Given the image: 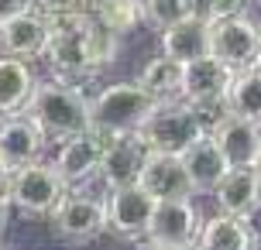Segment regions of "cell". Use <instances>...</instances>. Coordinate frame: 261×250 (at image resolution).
I'll list each match as a JSON object with an SVG mask.
<instances>
[{
	"instance_id": "24",
	"label": "cell",
	"mask_w": 261,
	"mask_h": 250,
	"mask_svg": "<svg viewBox=\"0 0 261 250\" xmlns=\"http://www.w3.org/2000/svg\"><path fill=\"white\" fill-rule=\"evenodd\" d=\"M90 14L114 35H127L138 24H144V7L141 0H93Z\"/></svg>"
},
{
	"instance_id": "3",
	"label": "cell",
	"mask_w": 261,
	"mask_h": 250,
	"mask_svg": "<svg viewBox=\"0 0 261 250\" xmlns=\"http://www.w3.org/2000/svg\"><path fill=\"white\" fill-rule=\"evenodd\" d=\"M151 110H155V100L141 82H114L90 100V127L110 134V137L127 134L138 131Z\"/></svg>"
},
{
	"instance_id": "25",
	"label": "cell",
	"mask_w": 261,
	"mask_h": 250,
	"mask_svg": "<svg viewBox=\"0 0 261 250\" xmlns=\"http://www.w3.org/2000/svg\"><path fill=\"white\" fill-rule=\"evenodd\" d=\"M193 110V120L199 123L203 134H213L223 120L230 117V103H227V92L223 96H203V100H186Z\"/></svg>"
},
{
	"instance_id": "29",
	"label": "cell",
	"mask_w": 261,
	"mask_h": 250,
	"mask_svg": "<svg viewBox=\"0 0 261 250\" xmlns=\"http://www.w3.org/2000/svg\"><path fill=\"white\" fill-rule=\"evenodd\" d=\"M31 7V0H0V21H7L11 14H21Z\"/></svg>"
},
{
	"instance_id": "26",
	"label": "cell",
	"mask_w": 261,
	"mask_h": 250,
	"mask_svg": "<svg viewBox=\"0 0 261 250\" xmlns=\"http://www.w3.org/2000/svg\"><path fill=\"white\" fill-rule=\"evenodd\" d=\"M141 7H144V21L155 24L158 31L169 27L172 21L186 17V14H193V4L189 0H141Z\"/></svg>"
},
{
	"instance_id": "30",
	"label": "cell",
	"mask_w": 261,
	"mask_h": 250,
	"mask_svg": "<svg viewBox=\"0 0 261 250\" xmlns=\"http://www.w3.org/2000/svg\"><path fill=\"white\" fill-rule=\"evenodd\" d=\"M7 209H11V202H7V192L0 189V237H4V230H7Z\"/></svg>"
},
{
	"instance_id": "15",
	"label": "cell",
	"mask_w": 261,
	"mask_h": 250,
	"mask_svg": "<svg viewBox=\"0 0 261 250\" xmlns=\"http://www.w3.org/2000/svg\"><path fill=\"white\" fill-rule=\"evenodd\" d=\"M138 185L155 199H175V196H193V185L186 175L182 154H165V151H148Z\"/></svg>"
},
{
	"instance_id": "12",
	"label": "cell",
	"mask_w": 261,
	"mask_h": 250,
	"mask_svg": "<svg viewBox=\"0 0 261 250\" xmlns=\"http://www.w3.org/2000/svg\"><path fill=\"white\" fill-rule=\"evenodd\" d=\"M45 147H48L45 131L28 117L24 110L0 117V161L7 165V171L21 168V165H28V161H35V158H41Z\"/></svg>"
},
{
	"instance_id": "32",
	"label": "cell",
	"mask_w": 261,
	"mask_h": 250,
	"mask_svg": "<svg viewBox=\"0 0 261 250\" xmlns=\"http://www.w3.org/2000/svg\"><path fill=\"white\" fill-rule=\"evenodd\" d=\"M251 168H254V171L261 175V147H258V154H254V165H251Z\"/></svg>"
},
{
	"instance_id": "18",
	"label": "cell",
	"mask_w": 261,
	"mask_h": 250,
	"mask_svg": "<svg viewBox=\"0 0 261 250\" xmlns=\"http://www.w3.org/2000/svg\"><path fill=\"white\" fill-rule=\"evenodd\" d=\"M182 165H186V175H189L193 192H213L217 182L223 178V171L230 168V165L223 161L220 147L213 144V137H210V134L186 147V151H182Z\"/></svg>"
},
{
	"instance_id": "31",
	"label": "cell",
	"mask_w": 261,
	"mask_h": 250,
	"mask_svg": "<svg viewBox=\"0 0 261 250\" xmlns=\"http://www.w3.org/2000/svg\"><path fill=\"white\" fill-rule=\"evenodd\" d=\"M4 182H7V165L0 161V189H4Z\"/></svg>"
},
{
	"instance_id": "28",
	"label": "cell",
	"mask_w": 261,
	"mask_h": 250,
	"mask_svg": "<svg viewBox=\"0 0 261 250\" xmlns=\"http://www.w3.org/2000/svg\"><path fill=\"white\" fill-rule=\"evenodd\" d=\"M93 0H31V7L45 17H65V14H83L90 11Z\"/></svg>"
},
{
	"instance_id": "6",
	"label": "cell",
	"mask_w": 261,
	"mask_h": 250,
	"mask_svg": "<svg viewBox=\"0 0 261 250\" xmlns=\"http://www.w3.org/2000/svg\"><path fill=\"white\" fill-rule=\"evenodd\" d=\"M261 24H254L248 14L210 21V55H217L230 72H241L258 62Z\"/></svg>"
},
{
	"instance_id": "5",
	"label": "cell",
	"mask_w": 261,
	"mask_h": 250,
	"mask_svg": "<svg viewBox=\"0 0 261 250\" xmlns=\"http://www.w3.org/2000/svg\"><path fill=\"white\" fill-rule=\"evenodd\" d=\"M138 134H141V141L151 151H165V154H182L193 141L206 137V134L199 131V123L193 120V110H189L186 100L155 103V110L144 117Z\"/></svg>"
},
{
	"instance_id": "14",
	"label": "cell",
	"mask_w": 261,
	"mask_h": 250,
	"mask_svg": "<svg viewBox=\"0 0 261 250\" xmlns=\"http://www.w3.org/2000/svg\"><path fill=\"white\" fill-rule=\"evenodd\" d=\"M48 38V17L28 7L21 14H11L0 21V55H17V58H38Z\"/></svg>"
},
{
	"instance_id": "20",
	"label": "cell",
	"mask_w": 261,
	"mask_h": 250,
	"mask_svg": "<svg viewBox=\"0 0 261 250\" xmlns=\"http://www.w3.org/2000/svg\"><path fill=\"white\" fill-rule=\"evenodd\" d=\"M234 79V72L223 66L217 55H203L186 62V79H182V100H203V96H223Z\"/></svg>"
},
{
	"instance_id": "23",
	"label": "cell",
	"mask_w": 261,
	"mask_h": 250,
	"mask_svg": "<svg viewBox=\"0 0 261 250\" xmlns=\"http://www.w3.org/2000/svg\"><path fill=\"white\" fill-rule=\"evenodd\" d=\"M227 103H230V113H241V117L261 123V66L234 72V79L227 86Z\"/></svg>"
},
{
	"instance_id": "33",
	"label": "cell",
	"mask_w": 261,
	"mask_h": 250,
	"mask_svg": "<svg viewBox=\"0 0 261 250\" xmlns=\"http://www.w3.org/2000/svg\"><path fill=\"white\" fill-rule=\"evenodd\" d=\"M254 66H261V45H258V62H254Z\"/></svg>"
},
{
	"instance_id": "2",
	"label": "cell",
	"mask_w": 261,
	"mask_h": 250,
	"mask_svg": "<svg viewBox=\"0 0 261 250\" xmlns=\"http://www.w3.org/2000/svg\"><path fill=\"white\" fill-rule=\"evenodd\" d=\"M24 113L45 131L48 141H59V137H69V134L90 127V100L69 79L35 82L24 103Z\"/></svg>"
},
{
	"instance_id": "9",
	"label": "cell",
	"mask_w": 261,
	"mask_h": 250,
	"mask_svg": "<svg viewBox=\"0 0 261 250\" xmlns=\"http://www.w3.org/2000/svg\"><path fill=\"white\" fill-rule=\"evenodd\" d=\"M107 141H110V134L96 131V127H86V131H76V134H69V137H59L55 154H52V168L62 175L65 185L86 182L100 168Z\"/></svg>"
},
{
	"instance_id": "4",
	"label": "cell",
	"mask_w": 261,
	"mask_h": 250,
	"mask_svg": "<svg viewBox=\"0 0 261 250\" xmlns=\"http://www.w3.org/2000/svg\"><path fill=\"white\" fill-rule=\"evenodd\" d=\"M7 202L17 206L28 216H48L59 206V199L69 192V185L62 182V175L52 168V161H28L21 168L7 171V182H4Z\"/></svg>"
},
{
	"instance_id": "27",
	"label": "cell",
	"mask_w": 261,
	"mask_h": 250,
	"mask_svg": "<svg viewBox=\"0 0 261 250\" xmlns=\"http://www.w3.org/2000/svg\"><path fill=\"white\" fill-rule=\"evenodd\" d=\"M189 4H193L196 17H203V21H220V17L244 14L251 0H189Z\"/></svg>"
},
{
	"instance_id": "17",
	"label": "cell",
	"mask_w": 261,
	"mask_h": 250,
	"mask_svg": "<svg viewBox=\"0 0 261 250\" xmlns=\"http://www.w3.org/2000/svg\"><path fill=\"white\" fill-rule=\"evenodd\" d=\"M162 55H172L179 62H193L210 55V21L186 14L169 27H162Z\"/></svg>"
},
{
	"instance_id": "7",
	"label": "cell",
	"mask_w": 261,
	"mask_h": 250,
	"mask_svg": "<svg viewBox=\"0 0 261 250\" xmlns=\"http://www.w3.org/2000/svg\"><path fill=\"white\" fill-rule=\"evenodd\" d=\"M48 223H52L55 237L62 240H93L107 230V199L90 196V192H69L59 199V206L48 212Z\"/></svg>"
},
{
	"instance_id": "11",
	"label": "cell",
	"mask_w": 261,
	"mask_h": 250,
	"mask_svg": "<svg viewBox=\"0 0 261 250\" xmlns=\"http://www.w3.org/2000/svg\"><path fill=\"white\" fill-rule=\"evenodd\" d=\"M148 151L151 147L141 141L138 131L127 134H114L103 147V158H100V168L96 175L103 178L107 189H117V185H134L138 175H141L144 161H148Z\"/></svg>"
},
{
	"instance_id": "21",
	"label": "cell",
	"mask_w": 261,
	"mask_h": 250,
	"mask_svg": "<svg viewBox=\"0 0 261 250\" xmlns=\"http://www.w3.org/2000/svg\"><path fill=\"white\" fill-rule=\"evenodd\" d=\"M31 86H35V72L28 66V58L0 55V117L24 110Z\"/></svg>"
},
{
	"instance_id": "8",
	"label": "cell",
	"mask_w": 261,
	"mask_h": 250,
	"mask_svg": "<svg viewBox=\"0 0 261 250\" xmlns=\"http://www.w3.org/2000/svg\"><path fill=\"white\" fill-rule=\"evenodd\" d=\"M196 233H199V212L189 202V196H175V199H158L151 223L144 230V237L138 243H151V247H193Z\"/></svg>"
},
{
	"instance_id": "22",
	"label": "cell",
	"mask_w": 261,
	"mask_h": 250,
	"mask_svg": "<svg viewBox=\"0 0 261 250\" xmlns=\"http://www.w3.org/2000/svg\"><path fill=\"white\" fill-rule=\"evenodd\" d=\"M182 79H186V62L172 58V55H158L141 69V86L151 92L155 103H169V100H182Z\"/></svg>"
},
{
	"instance_id": "16",
	"label": "cell",
	"mask_w": 261,
	"mask_h": 250,
	"mask_svg": "<svg viewBox=\"0 0 261 250\" xmlns=\"http://www.w3.org/2000/svg\"><path fill=\"white\" fill-rule=\"evenodd\" d=\"M210 137H213V144L220 147L223 161L230 168L254 165V154H258V147H261V123L251 117H241V113H230Z\"/></svg>"
},
{
	"instance_id": "19",
	"label": "cell",
	"mask_w": 261,
	"mask_h": 250,
	"mask_svg": "<svg viewBox=\"0 0 261 250\" xmlns=\"http://www.w3.org/2000/svg\"><path fill=\"white\" fill-rule=\"evenodd\" d=\"M196 243L206 247V250H244L251 243H258V233L248 226L244 216L217 212V216H210L206 223H199Z\"/></svg>"
},
{
	"instance_id": "13",
	"label": "cell",
	"mask_w": 261,
	"mask_h": 250,
	"mask_svg": "<svg viewBox=\"0 0 261 250\" xmlns=\"http://www.w3.org/2000/svg\"><path fill=\"white\" fill-rule=\"evenodd\" d=\"M210 196L217 199V209L220 212H234V216L248 220V216H254L261 209V175L251 165L227 168Z\"/></svg>"
},
{
	"instance_id": "1",
	"label": "cell",
	"mask_w": 261,
	"mask_h": 250,
	"mask_svg": "<svg viewBox=\"0 0 261 250\" xmlns=\"http://www.w3.org/2000/svg\"><path fill=\"white\" fill-rule=\"evenodd\" d=\"M120 38L107 31L90 11L65 14V17H48V38L38 58L48 62L59 79H86L93 72L114 62Z\"/></svg>"
},
{
	"instance_id": "10",
	"label": "cell",
	"mask_w": 261,
	"mask_h": 250,
	"mask_svg": "<svg viewBox=\"0 0 261 250\" xmlns=\"http://www.w3.org/2000/svg\"><path fill=\"white\" fill-rule=\"evenodd\" d=\"M155 206L158 199L151 192H144L138 182L107 189V230H114L124 240H141L151 223Z\"/></svg>"
}]
</instances>
